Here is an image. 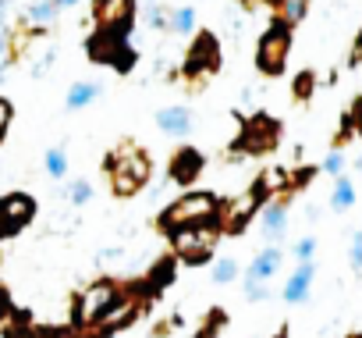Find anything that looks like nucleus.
Returning a JSON list of instances; mask_svg holds the SVG:
<instances>
[{"mask_svg": "<svg viewBox=\"0 0 362 338\" xmlns=\"http://www.w3.org/2000/svg\"><path fill=\"white\" fill-rule=\"evenodd\" d=\"M103 171H107V179H110V193H114L117 200H132L135 193L146 189V182H149V175H153V157H149L139 142L124 139V142H117V150L107 153Z\"/></svg>", "mask_w": 362, "mask_h": 338, "instance_id": "f257e3e1", "label": "nucleus"}, {"mask_svg": "<svg viewBox=\"0 0 362 338\" xmlns=\"http://www.w3.org/2000/svg\"><path fill=\"white\" fill-rule=\"evenodd\" d=\"M221 61H224V54H221V40H217L210 29H199V33L192 36L189 50H185V61H181L177 79L185 82L189 93H203L206 82L221 72Z\"/></svg>", "mask_w": 362, "mask_h": 338, "instance_id": "f03ea898", "label": "nucleus"}, {"mask_svg": "<svg viewBox=\"0 0 362 338\" xmlns=\"http://www.w3.org/2000/svg\"><path fill=\"white\" fill-rule=\"evenodd\" d=\"M221 214V200L214 193H185V196H177L170 207L160 210L156 218V228L163 235L170 232H181V228H196V225H214Z\"/></svg>", "mask_w": 362, "mask_h": 338, "instance_id": "7ed1b4c3", "label": "nucleus"}, {"mask_svg": "<svg viewBox=\"0 0 362 338\" xmlns=\"http://www.w3.org/2000/svg\"><path fill=\"white\" fill-rule=\"evenodd\" d=\"M281 135H284L281 121L267 111H256V114L242 118V128L231 142V157H267L281 146Z\"/></svg>", "mask_w": 362, "mask_h": 338, "instance_id": "20e7f679", "label": "nucleus"}, {"mask_svg": "<svg viewBox=\"0 0 362 338\" xmlns=\"http://www.w3.org/2000/svg\"><path fill=\"white\" fill-rule=\"evenodd\" d=\"M221 225H196V228H181V232H170V253L181 260V264H189V267H203L214 260L217 253V242H221Z\"/></svg>", "mask_w": 362, "mask_h": 338, "instance_id": "39448f33", "label": "nucleus"}, {"mask_svg": "<svg viewBox=\"0 0 362 338\" xmlns=\"http://www.w3.org/2000/svg\"><path fill=\"white\" fill-rule=\"evenodd\" d=\"M124 285H117L114 278H103V281H93L89 288H82L75 295V310H71V327L75 331H93L100 324V317L121 299Z\"/></svg>", "mask_w": 362, "mask_h": 338, "instance_id": "423d86ee", "label": "nucleus"}, {"mask_svg": "<svg viewBox=\"0 0 362 338\" xmlns=\"http://www.w3.org/2000/svg\"><path fill=\"white\" fill-rule=\"evenodd\" d=\"M288 54H291V29H288L281 18H270L267 33H263L259 43H256V72L267 75V79L284 75Z\"/></svg>", "mask_w": 362, "mask_h": 338, "instance_id": "0eeeda50", "label": "nucleus"}, {"mask_svg": "<svg viewBox=\"0 0 362 338\" xmlns=\"http://www.w3.org/2000/svg\"><path fill=\"white\" fill-rule=\"evenodd\" d=\"M86 54L93 57V64H110L121 75H128L135 68V61H139V54L128 43V36L124 33H110V29H96L86 40Z\"/></svg>", "mask_w": 362, "mask_h": 338, "instance_id": "6e6552de", "label": "nucleus"}, {"mask_svg": "<svg viewBox=\"0 0 362 338\" xmlns=\"http://www.w3.org/2000/svg\"><path fill=\"white\" fill-rule=\"evenodd\" d=\"M139 15V0H93V22L96 29H110V33H132Z\"/></svg>", "mask_w": 362, "mask_h": 338, "instance_id": "1a4fd4ad", "label": "nucleus"}, {"mask_svg": "<svg viewBox=\"0 0 362 338\" xmlns=\"http://www.w3.org/2000/svg\"><path fill=\"white\" fill-rule=\"evenodd\" d=\"M263 203H267V196H259L256 189H249L245 196L231 200L228 207L221 203V214H217L221 232H224V235H242V232H245V225L259 214V207H263Z\"/></svg>", "mask_w": 362, "mask_h": 338, "instance_id": "9d476101", "label": "nucleus"}, {"mask_svg": "<svg viewBox=\"0 0 362 338\" xmlns=\"http://www.w3.org/2000/svg\"><path fill=\"white\" fill-rule=\"evenodd\" d=\"M142 310H146V303L139 299V295H132V292H121V299L100 317V324L93 327L100 338H110V334H117V331H124V327H132L135 324V317H142Z\"/></svg>", "mask_w": 362, "mask_h": 338, "instance_id": "9b49d317", "label": "nucleus"}, {"mask_svg": "<svg viewBox=\"0 0 362 338\" xmlns=\"http://www.w3.org/2000/svg\"><path fill=\"white\" fill-rule=\"evenodd\" d=\"M36 218V200L29 193H8L0 200V235H18Z\"/></svg>", "mask_w": 362, "mask_h": 338, "instance_id": "f8f14e48", "label": "nucleus"}, {"mask_svg": "<svg viewBox=\"0 0 362 338\" xmlns=\"http://www.w3.org/2000/svg\"><path fill=\"white\" fill-rule=\"evenodd\" d=\"M203 167H206V157H203L196 146H177V150L170 153V160H167V175H170L174 186H185V189H189L192 182H199Z\"/></svg>", "mask_w": 362, "mask_h": 338, "instance_id": "ddd939ff", "label": "nucleus"}, {"mask_svg": "<svg viewBox=\"0 0 362 338\" xmlns=\"http://www.w3.org/2000/svg\"><path fill=\"white\" fill-rule=\"evenodd\" d=\"M259 232H263L267 242L284 239V232H288V193H277L259 207Z\"/></svg>", "mask_w": 362, "mask_h": 338, "instance_id": "4468645a", "label": "nucleus"}, {"mask_svg": "<svg viewBox=\"0 0 362 338\" xmlns=\"http://www.w3.org/2000/svg\"><path fill=\"white\" fill-rule=\"evenodd\" d=\"M313 278H316V264L313 260H298V267H295V274L284 281V303L288 306H298V303H305L309 299V288H313Z\"/></svg>", "mask_w": 362, "mask_h": 338, "instance_id": "2eb2a0df", "label": "nucleus"}, {"mask_svg": "<svg viewBox=\"0 0 362 338\" xmlns=\"http://www.w3.org/2000/svg\"><path fill=\"white\" fill-rule=\"evenodd\" d=\"M156 128L163 135H174V139H185L192 132V111L189 107H160L156 111Z\"/></svg>", "mask_w": 362, "mask_h": 338, "instance_id": "dca6fc26", "label": "nucleus"}, {"mask_svg": "<svg viewBox=\"0 0 362 338\" xmlns=\"http://www.w3.org/2000/svg\"><path fill=\"white\" fill-rule=\"evenodd\" d=\"M281 264H284V253H281L277 246H267V249L249 264V278H252V281H270V278L281 271Z\"/></svg>", "mask_w": 362, "mask_h": 338, "instance_id": "f3484780", "label": "nucleus"}, {"mask_svg": "<svg viewBox=\"0 0 362 338\" xmlns=\"http://www.w3.org/2000/svg\"><path fill=\"white\" fill-rule=\"evenodd\" d=\"M100 100V82H75L68 93H64V107L68 111H86Z\"/></svg>", "mask_w": 362, "mask_h": 338, "instance_id": "a211bd4d", "label": "nucleus"}, {"mask_svg": "<svg viewBox=\"0 0 362 338\" xmlns=\"http://www.w3.org/2000/svg\"><path fill=\"white\" fill-rule=\"evenodd\" d=\"M167 33H170V36H192V33H196V8H189V4L170 8V15H167Z\"/></svg>", "mask_w": 362, "mask_h": 338, "instance_id": "6ab92c4d", "label": "nucleus"}, {"mask_svg": "<svg viewBox=\"0 0 362 338\" xmlns=\"http://www.w3.org/2000/svg\"><path fill=\"white\" fill-rule=\"evenodd\" d=\"M330 207H334L337 214H344V210H351V207H355V182H351L348 175H337V179H334Z\"/></svg>", "mask_w": 362, "mask_h": 338, "instance_id": "aec40b11", "label": "nucleus"}, {"mask_svg": "<svg viewBox=\"0 0 362 338\" xmlns=\"http://www.w3.org/2000/svg\"><path fill=\"white\" fill-rule=\"evenodd\" d=\"M57 15H61L57 0H33V4H25V18H29L33 26H50Z\"/></svg>", "mask_w": 362, "mask_h": 338, "instance_id": "412c9836", "label": "nucleus"}, {"mask_svg": "<svg viewBox=\"0 0 362 338\" xmlns=\"http://www.w3.org/2000/svg\"><path fill=\"white\" fill-rule=\"evenodd\" d=\"M43 167H47V175L50 179H64L68 175V167H71V160H68V150L64 146H50L47 153H43Z\"/></svg>", "mask_w": 362, "mask_h": 338, "instance_id": "4be33fe9", "label": "nucleus"}, {"mask_svg": "<svg viewBox=\"0 0 362 338\" xmlns=\"http://www.w3.org/2000/svg\"><path fill=\"white\" fill-rule=\"evenodd\" d=\"M316 86H320L316 72H313V68H305V72H298V75L291 79V96H295L298 103H309V100H313V93H316Z\"/></svg>", "mask_w": 362, "mask_h": 338, "instance_id": "5701e85b", "label": "nucleus"}, {"mask_svg": "<svg viewBox=\"0 0 362 338\" xmlns=\"http://www.w3.org/2000/svg\"><path fill=\"white\" fill-rule=\"evenodd\" d=\"M309 15V0H284V4L277 8V15L274 18H281L288 29H295V26H302V18Z\"/></svg>", "mask_w": 362, "mask_h": 338, "instance_id": "b1692460", "label": "nucleus"}, {"mask_svg": "<svg viewBox=\"0 0 362 338\" xmlns=\"http://www.w3.org/2000/svg\"><path fill=\"white\" fill-rule=\"evenodd\" d=\"M316 179V167H309V164H302V167H295V171H288V182H284V193L291 196V193H298V189H305L309 182Z\"/></svg>", "mask_w": 362, "mask_h": 338, "instance_id": "393cba45", "label": "nucleus"}, {"mask_svg": "<svg viewBox=\"0 0 362 338\" xmlns=\"http://www.w3.org/2000/svg\"><path fill=\"white\" fill-rule=\"evenodd\" d=\"M235 278H238V260H235V257L214 260V281H217V285H231Z\"/></svg>", "mask_w": 362, "mask_h": 338, "instance_id": "a878e982", "label": "nucleus"}, {"mask_svg": "<svg viewBox=\"0 0 362 338\" xmlns=\"http://www.w3.org/2000/svg\"><path fill=\"white\" fill-rule=\"evenodd\" d=\"M54 57H57V50H54V47L47 43V47H43L40 54H29V61H33V64H29V72H33L36 79H43V75L50 72V64H54Z\"/></svg>", "mask_w": 362, "mask_h": 338, "instance_id": "bb28decb", "label": "nucleus"}, {"mask_svg": "<svg viewBox=\"0 0 362 338\" xmlns=\"http://www.w3.org/2000/svg\"><path fill=\"white\" fill-rule=\"evenodd\" d=\"M167 15H170L167 4H146V26H149V29L167 33Z\"/></svg>", "mask_w": 362, "mask_h": 338, "instance_id": "cd10ccee", "label": "nucleus"}, {"mask_svg": "<svg viewBox=\"0 0 362 338\" xmlns=\"http://www.w3.org/2000/svg\"><path fill=\"white\" fill-rule=\"evenodd\" d=\"M89 200H93V182L78 179V182L68 186V203H71V207H86Z\"/></svg>", "mask_w": 362, "mask_h": 338, "instance_id": "c85d7f7f", "label": "nucleus"}, {"mask_svg": "<svg viewBox=\"0 0 362 338\" xmlns=\"http://www.w3.org/2000/svg\"><path fill=\"white\" fill-rule=\"evenodd\" d=\"M228 324V317H224V310H210V317H206V324L196 331V338H221V327Z\"/></svg>", "mask_w": 362, "mask_h": 338, "instance_id": "c756f323", "label": "nucleus"}, {"mask_svg": "<svg viewBox=\"0 0 362 338\" xmlns=\"http://www.w3.org/2000/svg\"><path fill=\"white\" fill-rule=\"evenodd\" d=\"M323 171H327L330 179L344 175V150H334V146H330V153L323 157Z\"/></svg>", "mask_w": 362, "mask_h": 338, "instance_id": "7c9ffc66", "label": "nucleus"}, {"mask_svg": "<svg viewBox=\"0 0 362 338\" xmlns=\"http://www.w3.org/2000/svg\"><path fill=\"white\" fill-rule=\"evenodd\" d=\"M295 257H298V260H313V257H316V235H302V239L295 242Z\"/></svg>", "mask_w": 362, "mask_h": 338, "instance_id": "2f4dec72", "label": "nucleus"}, {"mask_svg": "<svg viewBox=\"0 0 362 338\" xmlns=\"http://www.w3.org/2000/svg\"><path fill=\"white\" fill-rule=\"evenodd\" d=\"M267 295H270L267 281H252V278H245V299H249V303H259V299H267Z\"/></svg>", "mask_w": 362, "mask_h": 338, "instance_id": "473e14b6", "label": "nucleus"}, {"mask_svg": "<svg viewBox=\"0 0 362 338\" xmlns=\"http://www.w3.org/2000/svg\"><path fill=\"white\" fill-rule=\"evenodd\" d=\"M348 260H351V271L362 274V232H351V249H348Z\"/></svg>", "mask_w": 362, "mask_h": 338, "instance_id": "72a5a7b5", "label": "nucleus"}, {"mask_svg": "<svg viewBox=\"0 0 362 338\" xmlns=\"http://www.w3.org/2000/svg\"><path fill=\"white\" fill-rule=\"evenodd\" d=\"M348 114V121H351V128H355V135H362V93L351 100V107L344 111Z\"/></svg>", "mask_w": 362, "mask_h": 338, "instance_id": "f704fd0d", "label": "nucleus"}, {"mask_svg": "<svg viewBox=\"0 0 362 338\" xmlns=\"http://www.w3.org/2000/svg\"><path fill=\"white\" fill-rule=\"evenodd\" d=\"M11 121H15V103L8 96H0V132H8Z\"/></svg>", "mask_w": 362, "mask_h": 338, "instance_id": "c9c22d12", "label": "nucleus"}, {"mask_svg": "<svg viewBox=\"0 0 362 338\" xmlns=\"http://www.w3.org/2000/svg\"><path fill=\"white\" fill-rule=\"evenodd\" d=\"M358 64H362V29H358V36L351 43V54H348V68H358Z\"/></svg>", "mask_w": 362, "mask_h": 338, "instance_id": "e433bc0d", "label": "nucleus"}, {"mask_svg": "<svg viewBox=\"0 0 362 338\" xmlns=\"http://www.w3.org/2000/svg\"><path fill=\"white\" fill-rule=\"evenodd\" d=\"M54 338H100L96 331H86V334H75V331H57Z\"/></svg>", "mask_w": 362, "mask_h": 338, "instance_id": "4c0bfd02", "label": "nucleus"}, {"mask_svg": "<svg viewBox=\"0 0 362 338\" xmlns=\"http://www.w3.org/2000/svg\"><path fill=\"white\" fill-rule=\"evenodd\" d=\"M235 4H242V11H259L263 0H235Z\"/></svg>", "mask_w": 362, "mask_h": 338, "instance_id": "58836bf2", "label": "nucleus"}, {"mask_svg": "<svg viewBox=\"0 0 362 338\" xmlns=\"http://www.w3.org/2000/svg\"><path fill=\"white\" fill-rule=\"evenodd\" d=\"M8 310H11V306H8V295H4V292H0V320H4V317H8Z\"/></svg>", "mask_w": 362, "mask_h": 338, "instance_id": "ea45409f", "label": "nucleus"}, {"mask_svg": "<svg viewBox=\"0 0 362 338\" xmlns=\"http://www.w3.org/2000/svg\"><path fill=\"white\" fill-rule=\"evenodd\" d=\"M281 4H284V0H263V8H270L274 15H277V8H281Z\"/></svg>", "mask_w": 362, "mask_h": 338, "instance_id": "a19ab883", "label": "nucleus"}, {"mask_svg": "<svg viewBox=\"0 0 362 338\" xmlns=\"http://www.w3.org/2000/svg\"><path fill=\"white\" fill-rule=\"evenodd\" d=\"M8 68H11V64H8L4 57H0V82H4V79H8Z\"/></svg>", "mask_w": 362, "mask_h": 338, "instance_id": "79ce46f5", "label": "nucleus"}, {"mask_svg": "<svg viewBox=\"0 0 362 338\" xmlns=\"http://www.w3.org/2000/svg\"><path fill=\"white\" fill-rule=\"evenodd\" d=\"M75 4H78V0H57V8H61V11H64V8H75Z\"/></svg>", "mask_w": 362, "mask_h": 338, "instance_id": "37998d69", "label": "nucleus"}, {"mask_svg": "<svg viewBox=\"0 0 362 338\" xmlns=\"http://www.w3.org/2000/svg\"><path fill=\"white\" fill-rule=\"evenodd\" d=\"M355 171L362 175V150H358V157H355Z\"/></svg>", "mask_w": 362, "mask_h": 338, "instance_id": "c03bdc74", "label": "nucleus"}, {"mask_svg": "<svg viewBox=\"0 0 362 338\" xmlns=\"http://www.w3.org/2000/svg\"><path fill=\"white\" fill-rule=\"evenodd\" d=\"M274 338H288V324H284V327H277V334H274Z\"/></svg>", "mask_w": 362, "mask_h": 338, "instance_id": "a18cd8bd", "label": "nucleus"}, {"mask_svg": "<svg viewBox=\"0 0 362 338\" xmlns=\"http://www.w3.org/2000/svg\"><path fill=\"white\" fill-rule=\"evenodd\" d=\"M351 338H358V334H351Z\"/></svg>", "mask_w": 362, "mask_h": 338, "instance_id": "49530a36", "label": "nucleus"}]
</instances>
